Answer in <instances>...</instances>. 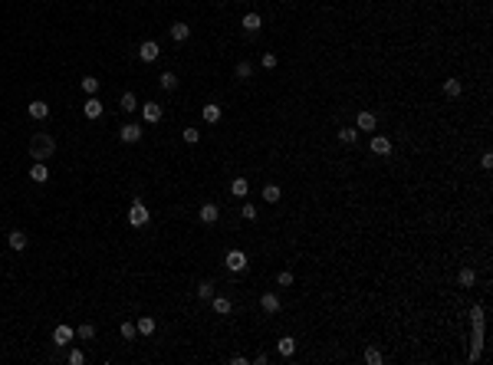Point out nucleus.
<instances>
[{
    "instance_id": "7c9ffc66",
    "label": "nucleus",
    "mask_w": 493,
    "mask_h": 365,
    "mask_svg": "<svg viewBox=\"0 0 493 365\" xmlns=\"http://www.w3.org/2000/svg\"><path fill=\"white\" fill-rule=\"evenodd\" d=\"M76 336L79 339H92V336H96V326H92V322H82V326L76 329Z\"/></svg>"
},
{
    "instance_id": "9d476101",
    "label": "nucleus",
    "mask_w": 493,
    "mask_h": 365,
    "mask_svg": "<svg viewBox=\"0 0 493 365\" xmlns=\"http://www.w3.org/2000/svg\"><path fill=\"white\" fill-rule=\"evenodd\" d=\"M138 109H142V119L152 122V125L161 119V105H158V102H145V105H138Z\"/></svg>"
},
{
    "instance_id": "f8f14e48",
    "label": "nucleus",
    "mask_w": 493,
    "mask_h": 365,
    "mask_svg": "<svg viewBox=\"0 0 493 365\" xmlns=\"http://www.w3.org/2000/svg\"><path fill=\"white\" fill-rule=\"evenodd\" d=\"M46 178H50V168H46V161H33V168H30V181L43 184Z\"/></svg>"
},
{
    "instance_id": "412c9836",
    "label": "nucleus",
    "mask_w": 493,
    "mask_h": 365,
    "mask_svg": "<svg viewBox=\"0 0 493 365\" xmlns=\"http://www.w3.org/2000/svg\"><path fill=\"white\" fill-rule=\"evenodd\" d=\"M119 109H122V112H135V109H138V99H135V92H122Z\"/></svg>"
},
{
    "instance_id": "4be33fe9",
    "label": "nucleus",
    "mask_w": 493,
    "mask_h": 365,
    "mask_svg": "<svg viewBox=\"0 0 493 365\" xmlns=\"http://www.w3.org/2000/svg\"><path fill=\"white\" fill-rule=\"evenodd\" d=\"M210 306H214L217 316H227V313H230V299L227 296H210Z\"/></svg>"
},
{
    "instance_id": "a878e982",
    "label": "nucleus",
    "mask_w": 493,
    "mask_h": 365,
    "mask_svg": "<svg viewBox=\"0 0 493 365\" xmlns=\"http://www.w3.org/2000/svg\"><path fill=\"white\" fill-rule=\"evenodd\" d=\"M263 201H266V204H276V201H280V184H266V188H263Z\"/></svg>"
},
{
    "instance_id": "72a5a7b5",
    "label": "nucleus",
    "mask_w": 493,
    "mask_h": 365,
    "mask_svg": "<svg viewBox=\"0 0 493 365\" xmlns=\"http://www.w3.org/2000/svg\"><path fill=\"white\" fill-rule=\"evenodd\" d=\"M184 142L187 145H197V142H201V132H197V129H184Z\"/></svg>"
},
{
    "instance_id": "5701e85b",
    "label": "nucleus",
    "mask_w": 493,
    "mask_h": 365,
    "mask_svg": "<svg viewBox=\"0 0 493 365\" xmlns=\"http://www.w3.org/2000/svg\"><path fill=\"white\" fill-rule=\"evenodd\" d=\"M135 329H138V336H152V332H155V319H152V316H142V319L135 322Z\"/></svg>"
},
{
    "instance_id": "ea45409f",
    "label": "nucleus",
    "mask_w": 493,
    "mask_h": 365,
    "mask_svg": "<svg viewBox=\"0 0 493 365\" xmlns=\"http://www.w3.org/2000/svg\"><path fill=\"white\" fill-rule=\"evenodd\" d=\"M470 319H473V322H483V306H473V310H470Z\"/></svg>"
},
{
    "instance_id": "f3484780",
    "label": "nucleus",
    "mask_w": 493,
    "mask_h": 365,
    "mask_svg": "<svg viewBox=\"0 0 493 365\" xmlns=\"http://www.w3.org/2000/svg\"><path fill=\"white\" fill-rule=\"evenodd\" d=\"M372 152H375V155H388V152H391V138L375 135V138H372Z\"/></svg>"
},
{
    "instance_id": "9b49d317",
    "label": "nucleus",
    "mask_w": 493,
    "mask_h": 365,
    "mask_svg": "<svg viewBox=\"0 0 493 365\" xmlns=\"http://www.w3.org/2000/svg\"><path fill=\"white\" fill-rule=\"evenodd\" d=\"M197 217H201L204 224H214V221L220 217V208H217V204H201V210H197Z\"/></svg>"
},
{
    "instance_id": "39448f33",
    "label": "nucleus",
    "mask_w": 493,
    "mask_h": 365,
    "mask_svg": "<svg viewBox=\"0 0 493 365\" xmlns=\"http://www.w3.org/2000/svg\"><path fill=\"white\" fill-rule=\"evenodd\" d=\"M119 138L125 145H135L138 138H142V125H135V122H129V125H122L119 129Z\"/></svg>"
},
{
    "instance_id": "423d86ee",
    "label": "nucleus",
    "mask_w": 493,
    "mask_h": 365,
    "mask_svg": "<svg viewBox=\"0 0 493 365\" xmlns=\"http://www.w3.org/2000/svg\"><path fill=\"white\" fill-rule=\"evenodd\" d=\"M73 336H76L73 326H56V329H53V345H69V342H73Z\"/></svg>"
},
{
    "instance_id": "cd10ccee",
    "label": "nucleus",
    "mask_w": 493,
    "mask_h": 365,
    "mask_svg": "<svg viewBox=\"0 0 493 365\" xmlns=\"http://www.w3.org/2000/svg\"><path fill=\"white\" fill-rule=\"evenodd\" d=\"M355 138H359V129H342V132H339V142L342 145H352Z\"/></svg>"
},
{
    "instance_id": "1a4fd4ad",
    "label": "nucleus",
    "mask_w": 493,
    "mask_h": 365,
    "mask_svg": "<svg viewBox=\"0 0 493 365\" xmlns=\"http://www.w3.org/2000/svg\"><path fill=\"white\" fill-rule=\"evenodd\" d=\"M260 306H263V313H280V310H283V303H280V296H276V293H263V296H260Z\"/></svg>"
},
{
    "instance_id": "ddd939ff",
    "label": "nucleus",
    "mask_w": 493,
    "mask_h": 365,
    "mask_svg": "<svg viewBox=\"0 0 493 365\" xmlns=\"http://www.w3.org/2000/svg\"><path fill=\"white\" fill-rule=\"evenodd\" d=\"M240 26L247 30V33H257V30L263 26V17H260V13H247V17L240 20Z\"/></svg>"
},
{
    "instance_id": "e433bc0d",
    "label": "nucleus",
    "mask_w": 493,
    "mask_h": 365,
    "mask_svg": "<svg viewBox=\"0 0 493 365\" xmlns=\"http://www.w3.org/2000/svg\"><path fill=\"white\" fill-rule=\"evenodd\" d=\"M240 214H243V221H253V217H257V208H253V204H243Z\"/></svg>"
},
{
    "instance_id": "7ed1b4c3",
    "label": "nucleus",
    "mask_w": 493,
    "mask_h": 365,
    "mask_svg": "<svg viewBox=\"0 0 493 365\" xmlns=\"http://www.w3.org/2000/svg\"><path fill=\"white\" fill-rule=\"evenodd\" d=\"M224 263H227V270H234V273H243V270H247V254H243V250H227Z\"/></svg>"
},
{
    "instance_id": "2f4dec72",
    "label": "nucleus",
    "mask_w": 493,
    "mask_h": 365,
    "mask_svg": "<svg viewBox=\"0 0 493 365\" xmlns=\"http://www.w3.org/2000/svg\"><path fill=\"white\" fill-rule=\"evenodd\" d=\"M210 296H214V287H210V283H201V287H197V299L210 303Z\"/></svg>"
},
{
    "instance_id": "20e7f679",
    "label": "nucleus",
    "mask_w": 493,
    "mask_h": 365,
    "mask_svg": "<svg viewBox=\"0 0 493 365\" xmlns=\"http://www.w3.org/2000/svg\"><path fill=\"white\" fill-rule=\"evenodd\" d=\"M158 56H161V46L155 43V40H145V43L138 46V59H142V63H155Z\"/></svg>"
},
{
    "instance_id": "6e6552de",
    "label": "nucleus",
    "mask_w": 493,
    "mask_h": 365,
    "mask_svg": "<svg viewBox=\"0 0 493 365\" xmlns=\"http://www.w3.org/2000/svg\"><path fill=\"white\" fill-rule=\"evenodd\" d=\"M26 112H30V119H36V122H43L46 115H50V105H46L43 99H33L30 105H26Z\"/></svg>"
},
{
    "instance_id": "c9c22d12",
    "label": "nucleus",
    "mask_w": 493,
    "mask_h": 365,
    "mask_svg": "<svg viewBox=\"0 0 493 365\" xmlns=\"http://www.w3.org/2000/svg\"><path fill=\"white\" fill-rule=\"evenodd\" d=\"M122 336H125V339H135V336H138V329H135L131 322H122Z\"/></svg>"
},
{
    "instance_id": "c85d7f7f",
    "label": "nucleus",
    "mask_w": 493,
    "mask_h": 365,
    "mask_svg": "<svg viewBox=\"0 0 493 365\" xmlns=\"http://www.w3.org/2000/svg\"><path fill=\"white\" fill-rule=\"evenodd\" d=\"M234 73H237V79H250V76H253V66H250V63H243V59H240V63H237V69H234Z\"/></svg>"
},
{
    "instance_id": "4c0bfd02",
    "label": "nucleus",
    "mask_w": 493,
    "mask_h": 365,
    "mask_svg": "<svg viewBox=\"0 0 493 365\" xmlns=\"http://www.w3.org/2000/svg\"><path fill=\"white\" fill-rule=\"evenodd\" d=\"M82 362H86V355L79 352V349H73V352H69V365H82Z\"/></svg>"
},
{
    "instance_id": "aec40b11",
    "label": "nucleus",
    "mask_w": 493,
    "mask_h": 365,
    "mask_svg": "<svg viewBox=\"0 0 493 365\" xmlns=\"http://www.w3.org/2000/svg\"><path fill=\"white\" fill-rule=\"evenodd\" d=\"M7 243H10L13 250H26V234H23V231H10V234H7Z\"/></svg>"
},
{
    "instance_id": "f03ea898",
    "label": "nucleus",
    "mask_w": 493,
    "mask_h": 365,
    "mask_svg": "<svg viewBox=\"0 0 493 365\" xmlns=\"http://www.w3.org/2000/svg\"><path fill=\"white\" fill-rule=\"evenodd\" d=\"M148 217H152V214H148V208H145L142 201H131V208H129V224L131 227H145Z\"/></svg>"
},
{
    "instance_id": "c756f323",
    "label": "nucleus",
    "mask_w": 493,
    "mask_h": 365,
    "mask_svg": "<svg viewBox=\"0 0 493 365\" xmlns=\"http://www.w3.org/2000/svg\"><path fill=\"white\" fill-rule=\"evenodd\" d=\"M161 89H168V92L178 89V76H175V73H161Z\"/></svg>"
},
{
    "instance_id": "2eb2a0df",
    "label": "nucleus",
    "mask_w": 493,
    "mask_h": 365,
    "mask_svg": "<svg viewBox=\"0 0 493 365\" xmlns=\"http://www.w3.org/2000/svg\"><path fill=\"white\" fill-rule=\"evenodd\" d=\"M82 112H86V119H99V115H102V102H99L96 96H89L86 105H82Z\"/></svg>"
},
{
    "instance_id": "dca6fc26",
    "label": "nucleus",
    "mask_w": 493,
    "mask_h": 365,
    "mask_svg": "<svg viewBox=\"0 0 493 365\" xmlns=\"http://www.w3.org/2000/svg\"><path fill=\"white\" fill-rule=\"evenodd\" d=\"M201 115H204V122H208V125H217L224 112H220V105H214V102H210V105H204V109H201Z\"/></svg>"
},
{
    "instance_id": "6ab92c4d",
    "label": "nucleus",
    "mask_w": 493,
    "mask_h": 365,
    "mask_svg": "<svg viewBox=\"0 0 493 365\" xmlns=\"http://www.w3.org/2000/svg\"><path fill=\"white\" fill-rule=\"evenodd\" d=\"M247 191H250L247 178H234V181H230V194H234V198H247Z\"/></svg>"
},
{
    "instance_id": "a19ab883",
    "label": "nucleus",
    "mask_w": 493,
    "mask_h": 365,
    "mask_svg": "<svg viewBox=\"0 0 493 365\" xmlns=\"http://www.w3.org/2000/svg\"><path fill=\"white\" fill-rule=\"evenodd\" d=\"M480 165H483V168H493V155H490V152H483V158H480Z\"/></svg>"
},
{
    "instance_id": "bb28decb",
    "label": "nucleus",
    "mask_w": 493,
    "mask_h": 365,
    "mask_svg": "<svg viewBox=\"0 0 493 365\" xmlns=\"http://www.w3.org/2000/svg\"><path fill=\"white\" fill-rule=\"evenodd\" d=\"M79 86H82V92H86V96H96V92H99V79H96V76H86Z\"/></svg>"
},
{
    "instance_id": "f704fd0d",
    "label": "nucleus",
    "mask_w": 493,
    "mask_h": 365,
    "mask_svg": "<svg viewBox=\"0 0 493 365\" xmlns=\"http://www.w3.org/2000/svg\"><path fill=\"white\" fill-rule=\"evenodd\" d=\"M293 273H289V270H283V273H280V277H276V283H280V287H293Z\"/></svg>"
},
{
    "instance_id": "b1692460",
    "label": "nucleus",
    "mask_w": 493,
    "mask_h": 365,
    "mask_svg": "<svg viewBox=\"0 0 493 365\" xmlns=\"http://www.w3.org/2000/svg\"><path fill=\"white\" fill-rule=\"evenodd\" d=\"M457 283L460 287H473V283H477V273H473L470 266H464V270L457 273Z\"/></svg>"
},
{
    "instance_id": "4468645a",
    "label": "nucleus",
    "mask_w": 493,
    "mask_h": 365,
    "mask_svg": "<svg viewBox=\"0 0 493 365\" xmlns=\"http://www.w3.org/2000/svg\"><path fill=\"white\" fill-rule=\"evenodd\" d=\"M276 352L283 355V359H289V355L296 352V339H293V336H283V339L276 342Z\"/></svg>"
},
{
    "instance_id": "473e14b6",
    "label": "nucleus",
    "mask_w": 493,
    "mask_h": 365,
    "mask_svg": "<svg viewBox=\"0 0 493 365\" xmlns=\"http://www.w3.org/2000/svg\"><path fill=\"white\" fill-rule=\"evenodd\" d=\"M365 362H372V365H382V352H378V349H365Z\"/></svg>"
},
{
    "instance_id": "f257e3e1",
    "label": "nucleus",
    "mask_w": 493,
    "mask_h": 365,
    "mask_svg": "<svg viewBox=\"0 0 493 365\" xmlns=\"http://www.w3.org/2000/svg\"><path fill=\"white\" fill-rule=\"evenodd\" d=\"M26 155L36 158V161H46V158L56 155V138L50 132H33L30 145H26Z\"/></svg>"
},
{
    "instance_id": "393cba45",
    "label": "nucleus",
    "mask_w": 493,
    "mask_h": 365,
    "mask_svg": "<svg viewBox=\"0 0 493 365\" xmlns=\"http://www.w3.org/2000/svg\"><path fill=\"white\" fill-rule=\"evenodd\" d=\"M444 92H447L450 99H457L460 92H464V86H460V79H444Z\"/></svg>"
},
{
    "instance_id": "a211bd4d",
    "label": "nucleus",
    "mask_w": 493,
    "mask_h": 365,
    "mask_svg": "<svg viewBox=\"0 0 493 365\" xmlns=\"http://www.w3.org/2000/svg\"><path fill=\"white\" fill-rule=\"evenodd\" d=\"M187 36H191V26H187V23H171V40H175V43H184Z\"/></svg>"
},
{
    "instance_id": "58836bf2",
    "label": "nucleus",
    "mask_w": 493,
    "mask_h": 365,
    "mask_svg": "<svg viewBox=\"0 0 493 365\" xmlns=\"http://www.w3.org/2000/svg\"><path fill=\"white\" fill-rule=\"evenodd\" d=\"M263 69H276V56L273 53H263Z\"/></svg>"
},
{
    "instance_id": "0eeeda50",
    "label": "nucleus",
    "mask_w": 493,
    "mask_h": 365,
    "mask_svg": "<svg viewBox=\"0 0 493 365\" xmlns=\"http://www.w3.org/2000/svg\"><path fill=\"white\" fill-rule=\"evenodd\" d=\"M355 129H359V132H375V129H378V119H375L372 112H359V119H355Z\"/></svg>"
}]
</instances>
